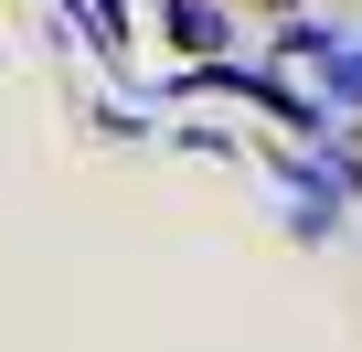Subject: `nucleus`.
Listing matches in <instances>:
<instances>
[{
  "label": "nucleus",
  "mask_w": 362,
  "mask_h": 352,
  "mask_svg": "<svg viewBox=\"0 0 362 352\" xmlns=\"http://www.w3.org/2000/svg\"><path fill=\"white\" fill-rule=\"evenodd\" d=\"M86 22H96L107 54H128V0H86Z\"/></svg>",
  "instance_id": "obj_2"
},
{
  "label": "nucleus",
  "mask_w": 362,
  "mask_h": 352,
  "mask_svg": "<svg viewBox=\"0 0 362 352\" xmlns=\"http://www.w3.org/2000/svg\"><path fill=\"white\" fill-rule=\"evenodd\" d=\"M170 33H181V43H224V11H203V0H170Z\"/></svg>",
  "instance_id": "obj_1"
},
{
  "label": "nucleus",
  "mask_w": 362,
  "mask_h": 352,
  "mask_svg": "<svg viewBox=\"0 0 362 352\" xmlns=\"http://www.w3.org/2000/svg\"><path fill=\"white\" fill-rule=\"evenodd\" d=\"M330 86H341V96H362V54H351V43L330 54Z\"/></svg>",
  "instance_id": "obj_3"
}]
</instances>
